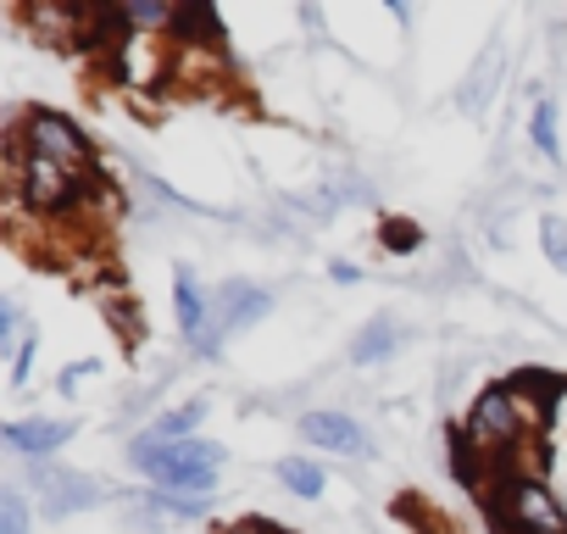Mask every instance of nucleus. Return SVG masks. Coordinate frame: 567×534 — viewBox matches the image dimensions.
I'll use <instances>...</instances> for the list:
<instances>
[{"mask_svg": "<svg viewBox=\"0 0 567 534\" xmlns=\"http://www.w3.org/2000/svg\"><path fill=\"white\" fill-rule=\"evenodd\" d=\"M539 245H545L556 274H567V223L561 217H539Z\"/></svg>", "mask_w": 567, "mask_h": 534, "instance_id": "nucleus-18", "label": "nucleus"}, {"mask_svg": "<svg viewBox=\"0 0 567 534\" xmlns=\"http://www.w3.org/2000/svg\"><path fill=\"white\" fill-rule=\"evenodd\" d=\"M29 379H34V335H23L18 362H12V384H29Z\"/></svg>", "mask_w": 567, "mask_h": 534, "instance_id": "nucleus-20", "label": "nucleus"}, {"mask_svg": "<svg viewBox=\"0 0 567 534\" xmlns=\"http://www.w3.org/2000/svg\"><path fill=\"white\" fill-rule=\"evenodd\" d=\"M528 140L539 156H561V140H556V101H534V117H528Z\"/></svg>", "mask_w": 567, "mask_h": 534, "instance_id": "nucleus-16", "label": "nucleus"}, {"mask_svg": "<svg viewBox=\"0 0 567 534\" xmlns=\"http://www.w3.org/2000/svg\"><path fill=\"white\" fill-rule=\"evenodd\" d=\"M301 440H307V445H323V451H334V456H362V451H368L362 423L346 418V412H307V418H301Z\"/></svg>", "mask_w": 567, "mask_h": 534, "instance_id": "nucleus-8", "label": "nucleus"}, {"mask_svg": "<svg viewBox=\"0 0 567 534\" xmlns=\"http://www.w3.org/2000/svg\"><path fill=\"white\" fill-rule=\"evenodd\" d=\"M395 340H401L395 318H373L368 329H357V340H351V362H357V368H373V362H384V357L395 351Z\"/></svg>", "mask_w": 567, "mask_h": 534, "instance_id": "nucleus-12", "label": "nucleus"}, {"mask_svg": "<svg viewBox=\"0 0 567 534\" xmlns=\"http://www.w3.org/2000/svg\"><path fill=\"white\" fill-rule=\"evenodd\" d=\"M7 140H18L29 156L62 162L68 173H90V167H95V145H90V134H84L73 117H62V112H23V117H12Z\"/></svg>", "mask_w": 567, "mask_h": 534, "instance_id": "nucleus-4", "label": "nucleus"}, {"mask_svg": "<svg viewBox=\"0 0 567 534\" xmlns=\"http://www.w3.org/2000/svg\"><path fill=\"white\" fill-rule=\"evenodd\" d=\"M173 312H178V335H184V346L200 351L206 335H212V301L200 296L195 267H173Z\"/></svg>", "mask_w": 567, "mask_h": 534, "instance_id": "nucleus-7", "label": "nucleus"}, {"mask_svg": "<svg viewBox=\"0 0 567 534\" xmlns=\"http://www.w3.org/2000/svg\"><path fill=\"white\" fill-rule=\"evenodd\" d=\"M329 279L334 285H362V267L357 261H329Z\"/></svg>", "mask_w": 567, "mask_h": 534, "instance_id": "nucleus-21", "label": "nucleus"}, {"mask_svg": "<svg viewBox=\"0 0 567 534\" xmlns=\"http://www.w3.org/2000/svg\"><path fill=\"white\" fill-rule=\"evenodd\" d=\"M0 534H34V517H29V495L18 484L0 490Z\"/></svg>", "mask_w": 567, "mask_h": 534, "instance_id": "nucleus-17", "label": "nucleus"}, {"mask_svg": "<svg viewBox=\"0 0 567 534\" xmlns=\"http://www.w3.org/2000/svg\"><path fill=\"white\" fill-rule=\"evenodd\" d=\"M528 418H523V407H517V396H512V384H495V390H484L478 401H473V412H467V451H478L484 462H512L523 445H528Z\"/></svg>", "mask_w": 567, "mask_h": 534, "instance_id": "nucleus-3", "label": "nucleus"}, {"mask_svg": "<svg viewBox=\"0 0 567 534\" xmlns=\"http://www.w3.org/2000/svg\"><path fill=\"white\" fill-rule=\"evenodd\" d=\"M128 456L162 490H184V495H200V501H206V490H212V479L223 468V445H212V440H156V434H140L128 445Z\"/></svg>", "mask_w": 567, "mask_h": 534, "instance_id": "nucleus-2", "label": "nucleus"}, {"mask_svg": "<svg viewBox=\"0 0 567 534\" xmlns=\"http://www.w3.org/2000/svg\"><path fill=\"white\" fill-rule=\"evenodd\" d=\"M267 312H272V296H267V290H256V285H245V279H228V285L212 296V335H206V346H200L195 357H212L228 335L261 324Z\"/></svg>", "mask_w": 567, "mask_h": 534, "instance_id": "nucleus-6", "label": "nucleus"}, {"mask_svg": "<svg viewBox=\"0 0 567 534\" xmlns=\"http://www.w3.org/2000/svg\"><path fill=\"white\" fill-rule=\"evenodd\" d=\"M73 434H79L73 418H18V423H7V445L18 456H34V462L51 456V451H62Z\"/></svg>", "mask_w": 567, "mask_h": 534, "instance_id": "nucleus-9", "label": "nucleus"}, {"mask_svg": "<svg viewBox=\"0 0 567 534\" xmlns=\"http://www.w3.org/2000/svg\"><path fill=\"white\" fill-rule=\"evenodd\" d=\"M501 523L506 534H567V506L545 479H506L501 490Z\"/></svg>", "mask_w": 567, "mask_h": 534, "instance_id": "nucleus-5", "label": "nucleus"}, {"mask_svg": "<svg viewBox=\"0 0 567 534\" xmlns=\"http://www.w3.org/2000/svg\"><path fill=\"white\" fill-rule=\"evenodd\" d=\"M173 7H156V0H128V7H117V23L128 34H145V29H173Z\"/></svg>", "mask_w": 567, "mask_h": 534, "instance_id": "nucleus-15", "label": "nucleus"}, {"mask_svg": "<svg viewBox=\"0 0 567 534\" xmlns=\"http://www.w3.org/2000/svg\"><path fill=\"white\" fill-rule=\"evenodd\" d=\"M200 423H206V401H184V407L162 412V418L151 423V434H156V440H195Z\"/></svg>", "mask_w": 567, "mask_h": 534, "instance_id": "nucleus-14", "label": "nucleus"}, {"mask_svg": "<svg viewBox=\"0 0 567 534\" xmlns=\"http://www.w3.org/2000/svg\"><path fill=\"white\" fill-rule=\"evenodd\" d=\"M95 189V173H68L62 162L29 156L18 140H7V195L29 217H68Z\"/></svg>", "mask_w": 567, "mask_h": 534, "instance_id": "nucleus-1", "label": "nucleus"}, {"mask_svg": "<svg viewBox=\"0 0 567 534\" xmlns=\"http://www.w3.org/2000/svg\"><path fill=\"white\" fill-rule=\"evenodd\" d=\"M18 335V301H7V307H0V346H7Z\"/></svg>", "mask_w": 567, "mask_h": 534, "instance_id": "nucleus-22", "label": "nucleus"}, {"mask_svg": "<svg viewBox=\"0 0 567 534\" xmlns=\"http://www.w3.org/2000/svg\"><path fill=\"white\" fill-rule=\"evenodd\" d=\"M384 245H390V250H412V245H417V228H412V223H401V217H390Z\"/></svg>", "mask_w": 567, "mask_h": 534, "instance_id": "nucleus-19", "label": "nucleus"}, {"mask_svg": "<svg viewBox=\"0 0 567 534\" xmlns=\"http://www.w3.org/2000/svg\"><path fill=\"white\" fill-rule=\"evenodd\" d=\"M278 484L290 490V495H301V501H318L329 479H323V468H318L312 456H284V462H278Z\"/></svg>", "mask_w": 567, "mask_h": 534, "instance_id": "nucleus-13", "label": "nucleus"}, {"mask_svg": "<svg viewBox=\"0 0 567 534\" xmlns=\"http://www.w3.org/2000/svg\"><path fill=\"white\" fill-rule=\"evenodd\" d=\"M112 51H117V73H123L134 90L156 84V79L167 73V62H173V57H167V51H162L151 34H128V29L117 34V45H112Z\"/></svg>", "mask_w": 567, "mask_h": 534, "instance_id": "nucleus-11", "label": "nucleus"}, {"mask_svg": "<svg viewBox=\"0 0 567 534\" xmlns=\"http://www.w3.org/2000/svg\"><path fill=\"white\" fill-rule=\"evenodd\" d=\"M106 495H101V484L95 479H84V473H40V506H45V517H68V512H84V506H101Z\"/></svg>", "mask_w": 567, "mask_h": 534, "instance_id": "nucleus-10", "label": "nucleus"}]
</instances>
